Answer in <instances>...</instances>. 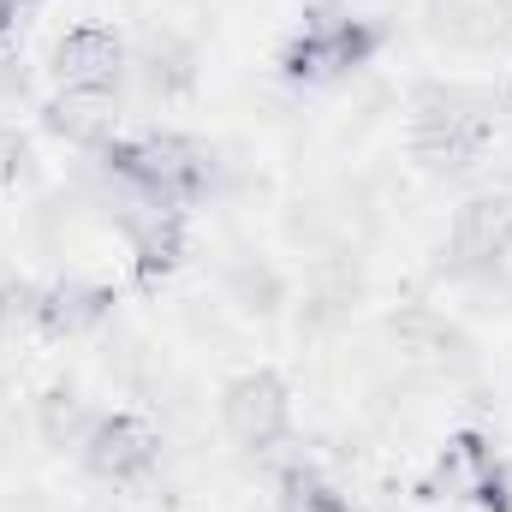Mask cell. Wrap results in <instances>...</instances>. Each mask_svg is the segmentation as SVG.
<instances>
[{
	"label": "cell",
	"mask_w": 512,
	"mask_h": 512,
	"mask_svg": "<svg viewBox=\"0 0 512 512\" xmlns=\"http://www.w3.org/2000/svg\"><path fill=\"white\" fill-rule=\"evenodd\" d=\"M274 512H370L358 495H346L316 459H286L274 471Z\"/></svg>",
	"instance_id": "15"
},
{
	"label": "cell",
	"mask_w": 512,
	"mask_h": 512,
	"mask_svg": "<svg viewBox=\"0 0 512 512\" xmlns=\"http://www.w3.org/2000/svg\"><path fill=\"white\" fill-rule=\"evenodd\" d=\"M393 42V24L376 12H358L352 0H304L298 24L274 48V78L292 90H328L376 66Z\"/></svg>",
	"instance_id": "3"
},
{
	"label": "cell",
	"mask_w": 512,
	"mask_h": 512,
	"mask_svg": "<svg viewBox=\"0 0 512 512\" xmlns=\"http://www.w3.org/2000/svg\"><path fill=\"white\" fill-rule=\"evenodd\" d=\"M18 24H24V6L0 0V42H12V36H18Z\"/></svg>",
	"instance_id": "19"
},
{
	"label": "cell",
	"mask_w": 512,
	"mask_h": 512,
	"mask_svg": "<svg viewBox=\"0 0 512 512\" xmlns=\"http://www.w3.org/2000/svg\"><path fill=\"white\" fill-rule=\"evenodd\" d=\"M30 304H36V286L0 262V334L18 328V322H30Z\"/></svg>",
	"instance_id": "16"
},
{
	"label": "cell",
	"mask_w": 512,
	"mask_h": 512,
	"mask_svg": "<svg viewBox=\"0 0 512 512\" xmlns=\"http://www.w3.org/2000/svg\"><path fill=\"white\" fill-rule=\"evenodd\" d=\"M24 96H30V72H24V60L0 42V108H6V102H24Z\"/></svg>",
	"instance_id": "18"
},
{
	"label": "cell",
	"mask_w": 512,
	"mask_h": 512,
	"mask_svg": "<svg viewBox=\"0 0 512 512\" xmlns=\"http://www.w3.org/2000/svg\"><path fill=\"white\" fill-rule=\"evenodd\" d=\"M215 423H221V435H227L239 453H251V459L280 453V447L298 435L292 382H286L274 364H251V370L227 376L221 393H215Z\"/></svg>",
	"instance_id": "4"
},
{
	"label": "cell",
	"mask_w": 512,
	"mask_h": 512,
	"mask_svg": "<svg viewBox=\"0 0 512 512\" xmlns=\"http://www.w3.org/2000/svg\"><path fill=\"white\" fill-rule=\"evenodd\" d=\"M48 78L60 90H90V96H120V84L131 78V42L102 24V18H84V24H66L48 48Z\"/></svg>",
	"instance_id": "8"
},
{
	"label": "cell",
	"mask_w": 512,
	"mask_h": 512,
	"mask_svg": "<svg viewBox=\"0 0 512 512\" xmlns=\"http://www.w3.org/2000/svg\"><path fill=\"white\" fill-rule=\"evenodd\" d=\"M423 30L453 54H501L512 42V0H423Z\"/></svg>",
	"instance_id": "11"
},
{
	"label": "cell",
	"mask_w": 512,
	"mask_h": 512,
	"mask_svg": "<svg viewBox=\"0 0 512 512\" xmlns=\"http://www.w3.org/2000/svg\"><path fill=\"white\" fill-rule=\"evenodd\" d=\"M501 143V90L477 78H423L405 96V155L429 179H465Z\"/></svg>",
	"instance_id": "1"
},
{
	"label": "cell",
	"mask_w": 512,
	"mask_h": 512,
	"mask_svg": "<svg viewBox=\"0 0 512 512\" xmlns=\"http://www.w3.org/2000/svg\"><path fill=\"white\" fill-rule=\"evenodd\" d=\"M90 173L102 185H114L120 197L143 203H173V209H197L221 191V155L215 143L191 137V131H120L114 143H102L90 155Z\"/></svg>",
	"instance_id": "2"
},
{
	"label": "cell",
	"mask_w": 512,
	"mask_h": 512,
	"mask_svg": "<svg viewBox=\"0 0 512 512\" xmlns=\"http://www.w3.org/2000/svg\"><path fill=\"white\" fill-rule=\"evenodd\" d=\"M120 310V292L114 280H96V274H54L48 286H36V304H30V334L48 340V346H78V340H96Z\"/></svg>",
	"instance_id": "7"
},
{
	"label": "cell",
	"mask_w": 512,
	"mask_h": 512,
	"mask_svg": "<svg viewBox=\"0 0 512 512\" xmlns=\"http://www.w3.org/2000/svg\"><path fill=\"white\" fill-rule=\"evenodd\" d=\"M12 6H24V12H30V6H36V0H12Z\"/></svg>",
	"instance_id": "20"
},
{
	"label": "cell",
	"mask_w": 512,
	"mask_h": 512,
	"mask_svg": "<svg viewBox=\"0 0 512 512\" xmlns=\"http://www.w3.org/2000/svg\"><path fill=\"white\" fill-rule=\"evenodd\" d=\"M78 465L102 489H143L161 471V429L143 411H126V405L96 411V423L78 447Z\"/></svg>",
	"instance_id": "6"
},
{
	"label": "cell",
	"mask_w": 512,
	"mask_h": 512,
	"mask_svg": "<svg viewBox=\"0 0 512 512\" xmlns=\"http://www.w3.org/2000/svg\"><path fill=\"white\" fill-rule=\"evenodd\" d=\"M90 423H96V411H90V399L72 382H54L30 399V429H36V441L54 447V453H78L84 435H90Z\"/></svg>",
	"instance_id": "14"
},
{
	"label": "cell",
	"mask_w": 512,
	"mask_h": 512,
	"mask_svg": "<svg viewBox=\"0 0 512 512\" xmlns=\"http://www.w3.org/2000/svg\"><path fill=\"white\" fill-rule=\"evenodd\" d=\"M30 161H36V155H30V137L12 126V120H0V191H12V185L30 173Z\"/></svg>",
	"instance_id": "17"
},
{
	"label": "cell",
	"mask_w": 512,
	"mask_h": 512,
	"mask_svg": "<svg viewBox=\"0 0 512 512\" xmlns=\"http://www.w3.org/2000/svg\"><path fill=\"white\" fill-rule=\"evenodd\" d=\"M131 78H137V90L149 96V102H179V96H191L197 90V48L179 36V30H149L143 36V48L131 54Z\"/></svg>",
	"instance_id": "13"
},
{
	"label": "cell",
	"mask_w": 512,
	"mask_h": 512,
	"mask_svg": "<svg viewBox=\"0 0 512 512\" xmlns=\"http://www.w3.org/2000/svg\"><path fill=\"white\" fill-rule=\"evenodd\" d=\"M501 459H507V447L495 441V429H483V423H459V429L441 435L429 471L417 477V501H459V507H465L471 489H477Z\"/></svg>",
	"instance_id": "10"
},
{
	"label": "cell",
	"mask_w": 512,
	"mask_h": 512,
	"mask_svg": "<svg viewBox=\"0 0 512 512\" xmlns=\"http://www.w3.org/2000/svg\"><path fill=\"white\" fill-rule=\"evenodd\" d=\"M42 131L78 155H96L102 143L120 137V96H90V90H54L42 108H36Z\"/></svg>",
	"instance_id": "12"
},
{
	"label": "cell",
	"mask_w": 512,
	"mask_h": 512,
	"mask_svg": "<svg viewBox=\"0 0 512 512\" xmlns=\"http://www.w3.org/2000/svg\"><path fill=\"white\" fill-rule=\"evenodd\" d=\"M447 256L453 274H501L512 262V197L507 191H477L453 209L447 221Z\"/></svg>",
	"instance_id": "9"
},
{
	"label": "cell",
	"mask_w": 512,
	"mask_h": 512,
	"mask_svg": "<svg viewBox=\"0 0 512 512\" xmlns=\"http://www.w3.org/2000/svg\"><path fill=\"white\" fill-rule=\"evenodd\" d=\"M102 185V179H96ZM96 209H108L114 233L126 239L131 256V280L137 286H161L179 274V262L191 251V209H173V203H143V197H120L114 185L96 191Z\"/></svg>",
	"instance_id": "5"
}]
</instances>
